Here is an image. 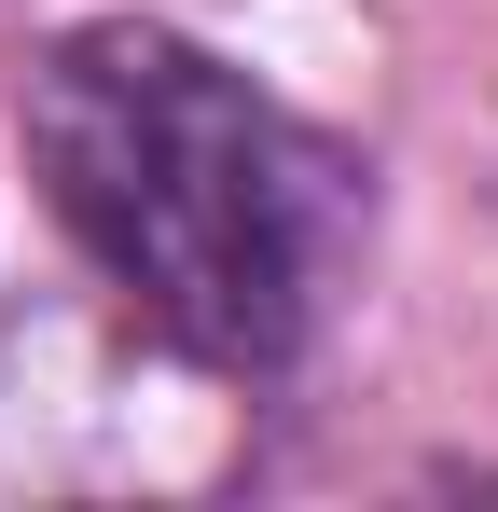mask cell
I'll list each match as a JSON object with an SVG mask.
<instances>
[{"mask_svg": "<svg viewBox=\"0 0 498 512\" xmlns=\"http://www.w3.org/2000/svg\"><path fill=\"white\" fill-rule=\"evenodd\" d=\"M14 125H28L42 208L125 291L139 333H166L208 374H277L319 333L346 236H360V167L208 42L139 28V14L70 28L28 70Z\"/></svg>", "mask_w": 498, "mask_h": 512, "instance_id": "1", "label": "cell"}]
</instances>
